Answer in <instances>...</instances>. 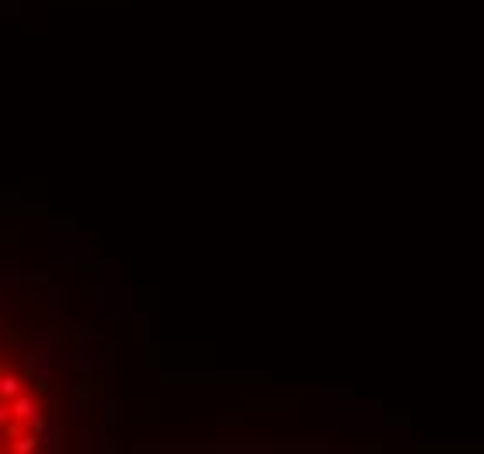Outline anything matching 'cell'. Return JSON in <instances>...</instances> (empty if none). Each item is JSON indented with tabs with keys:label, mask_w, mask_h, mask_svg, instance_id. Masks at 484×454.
Here are the masks:
<instances>
[{
	"label": "cell",
	"mask_w": 484,
	"mask_h": 454,
	"mask_svg": "<svg viewBox=\"0 0 484 454\" xmlns=\"http://www.w3.org/2000/svg\"><path fill=\"white\" fill-rule=\"evenodd\" d=\"M45 434V406L35 385L10 364L0 360V454L38 448Z\"/></svg>",
	"instance_id": "1"
}]
</instances>
